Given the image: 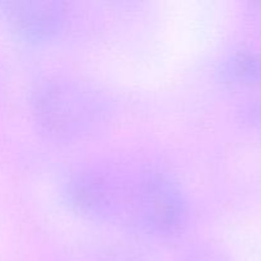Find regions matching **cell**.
<instances>
[{"label": "cell", "mask_w": 261, "mask_h": 261, "mask_svg": "<svg viewBox=\"0 0 261 261\" xmlns=\"http://www.w3.org/2000/svg\"><path fill=\"white\" fill-rule=\"evenodd\" d=\"M65 196L82 216L152 236H172L188 219V204L178 186L143 166L83 167L66 181Z\"/></svg>", "instance_id": "1"}, {"label": "cell", "mask_w": 261, "mask_h": 261, "mask_svg": "<svg viewBox=\"0 0 261 261\" xmlns=\"http://www.w3.org/2000/svg\"><path fill=\"white\" fill-rule=\"evenodd\" d=\"M32 114L41 132L55 142H75L97 129L106 115L96 89L70 78H48L32 94Z\"/></svg>", "instance_id": "2"}, {"label": "cell", "mask_w": 261, "mask_h": 261, "mask_svg": "<svg viewBox=\"0 0 261 261\" xmlns=\"http://www.w3.org/2000/svg\"><path fill=\"white\" fill-rule=\"evenodd\" d=\"M5 10L15 30L33 41L55 36L66 19V5L60 0H15Z\"/></svg>", "instance_id": "3"}, {"label": "cell", "mask_w": 261, "mask_h": 261, "mask_svg": "<svg viewBox=\"0 0 261 261\" xmlns=\"http://www.w3.org/2000/svg\"><path fill=\"white\" fill-rule=\"evenodd\" d=\"M185 261H217V257L213 250L206 247V245H203L190 252Z\"/></svg>", "instance_id": "4"}]
</instances>
